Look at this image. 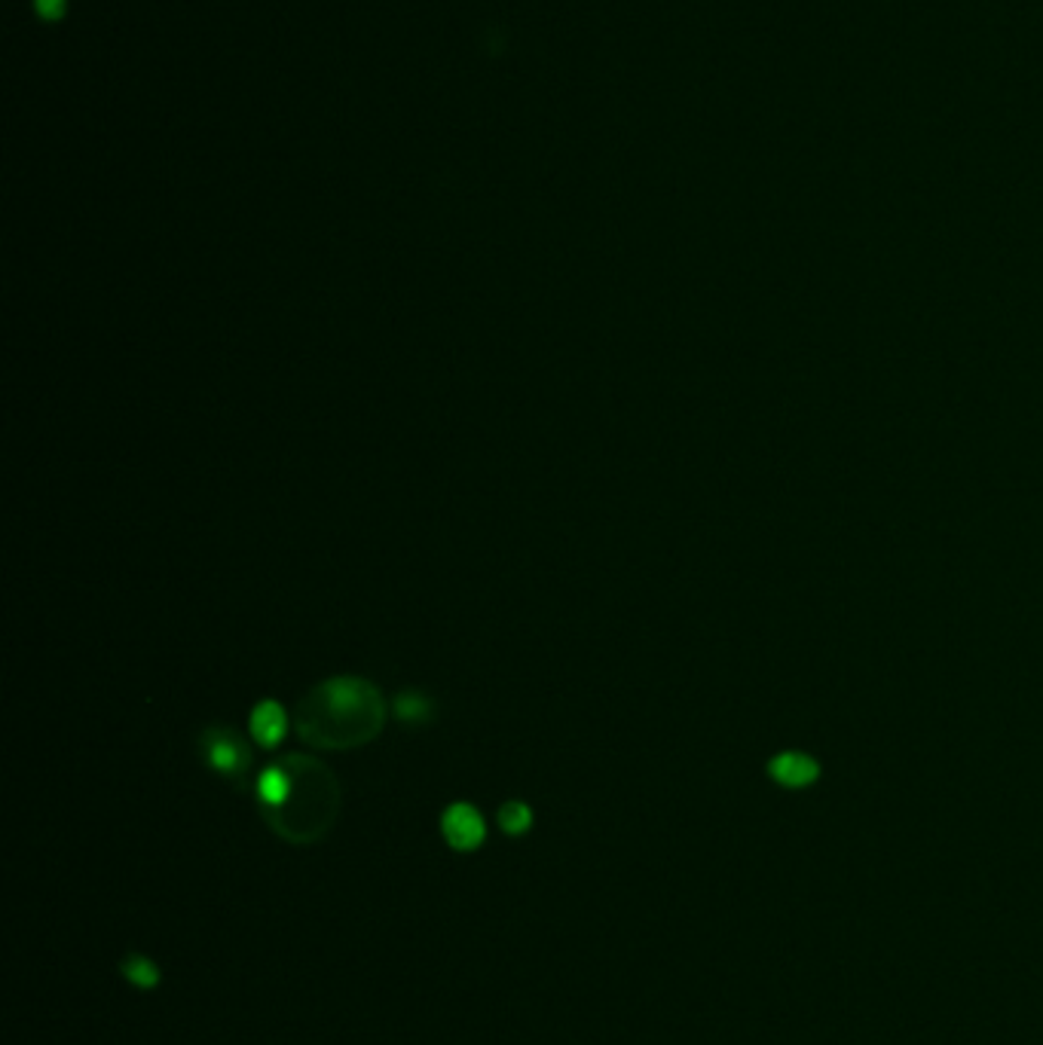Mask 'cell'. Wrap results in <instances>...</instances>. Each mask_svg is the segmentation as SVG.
<instances>
[{
  "mask_svg": "<svg viewBox=\"0 0 1043 1045\" xmlns=\"http://www.w3.org/2000/svg\"><path fill=\"white\" fill-rule=\"evenodd\" d=\"M119 972H123V978L126 982H132L135 987H150L160 985V969H157V963L144 954H129V957L119 963Z\"/></svg>",
  "mask_w": 1043,
  "mask_h": 1045,
  "instance_id": "5b68a950",
  "label": "cell"
},
{
  "mask_svg": "<svg viewBox=\"0 0 1043 1045\" xmlns=\"http://www.w3.org/2000/svg\"><path fill=\"white\" fill-rule=\"evenodd\" d=\"M772 774L777 777V782H784V786H792V789H802L808 782L818 777V767L808 762L806 755H780L775 765H772Z\"/></svg>",
  "mask_w": 1043,
  "mask_h": 1045,
  "instance_id": "3957f363",
  "label": "cell"
},
{
  "mask_svg": "<svg viewBox=\"0 0 1043 1045\" xmlns=\"http://www.w3.org/2000/svg\"><path fill=\"white\" fill-rule=\"evenodd\" d=\"M426 709V704L419 700V697H404L402 704H398V712H402V719H414Z\"/></svg>",
  "mask_w": 1043,
  "mask_h": 1045,
  "instance_id": "52a82bcc",
  "label": "cell"
},
{
  "mask_svg": "<svg viewBox=\"0 0 1043 1045\" xmlns=\"http://www.w3.org/2000/svg\"><path fill=\"white\" fill-rule=\"evenodd\" d=\"M209 758H211V765L218 767V770H224V774H236V770H242V767L248 765V752L239 746L236 736H227V734H221L215 743H211Z\"/></svg>",
  "mask_w": 1043,
  "mask_h": 1045,
  "instance_id": "277c9868",
  "label": "cell"
},
{
  "mask_svg": "<svg viewBox=\"0 0 1043 1045\" xmlns=\"http://www.w3.org/2000/svg\"><path fill=\"white\" fill-rule=\"evenodd\" d=\"M56 3H59V0H44L46 13H56Z\"/></svg>",
  "mask_w": 1043,
  "mask_h": 1045,
  "instance_id": "ba28073f",
  "label": "cell"
},
{
  "mask_svg": "<svg viewBox=\"0 0 1043 1045\" xmlns=\"http://www.w3.org/2000/svg\"><path fill=\"white\" fill-rule=\"evenodd\" d=\"M441 828H444V838H448L450 847H453V850H463V854L480 847V840L487 835L480 813H477L475 808H468V804H453V808L444 813Z\"/></svg>",
  "mask_w": 1043,
  "mask_h": 1045,
  "instance_id": "6da1fadb",
  "label": "cell"
},
{
  "mask_svg": "<svg viewBox=\"0 0 1043 1045\" xmlns=\"http://www.w3.org/2000/svg\"><path fill=\"white\" fill-rule=\"evenodd\" d=\"M530 823H533V813L521 801H508L506 808L499 810V825H502L506 835H523L530 828Z\"/></svg>",
  "mask_w": 1043,
  "mask_h": 1045,
  "instance_id": "8992f818",
  "label": "cell"
},
{
  "mask_svg": "<svg viewBox=\"0 0 1043 1045\" xmlns=\"http://www.w3.org/2000/svg\"><path fill=\"white\" fill-rule=\"evenodd\" d=\"M252 734L260 746H276L285 734V712L279 704H260L252 716Z\"/></svg>",
  "mask_w": 1043,
  "mask_h": 1045,
  "instance_id": "7a4b0ae2",
  "label": "cell"
}]
</instances>
